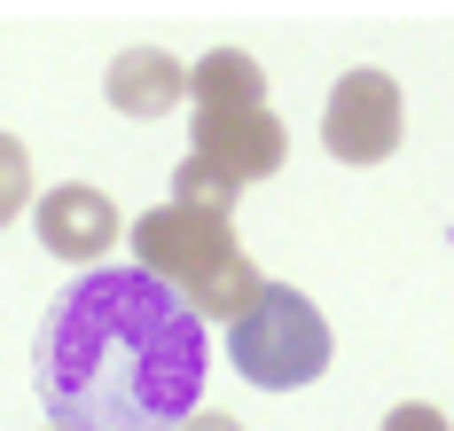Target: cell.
Here are the masks:
<instances>
[{"mask_svg": "<svg viewBox=\"0 0 454 431\" xmlns=\"http://www.w3.org/2000/svg\"><path fill=\"white\" fill-rule=\"evenodd\" d=\"M40 408L55 431H181L204 400V314L141 267H94L40 322Z\"/></svg>", "mask_w": 454, "mask_h": 431, "instance_id": "1", "label": "cell"}, {"mask_svg": "<svg viewBox=\"0 0 454 431\" xmlns=\"http://www.w3.org/2000/svg\"><path fill=\"white\" fill-rule=\"evenodd\" d=\"M227 361L235 377L259 392H298L329 369V322L314 314V298L290 283H267V298L227 330Z\"/></svg>", "mask_w": 454, "mask_h": 431, "instance_id": "2", "label": "cell"}, {"mask_svg": "<svg viewBox=\"0 0 454 431\" xmlns=\"http://www.w3.org/2000/svg\"><path fill=\"white\" fill-rule=\"evenodd\" d=\"M126 243H134V267H141V275L173 283L181 298L204 283L212 267H227V259H235L227 220H220V212H196V204H157V212H141Z\"/></svg>", "mask_w": 454, "mask_h": 431, "instance_id": "3", "label": "cell"}, {"mask_svg": "<svg viewBox=\"0 0 454 431\" xmlns=\"http://www.w3.org/2000/svg\"><path fill=\"white\" fill-rule=\"evenodd\" d=\"M321 142L345 165L392 157L400 149V87H392V71H345L329 87V110H321Z\"/></svg>", "mask_w": 454, "mask_h": 431, "instance_id": "4", "label": "cell"}, {"mask_svg": "<svg viewBox=\"0 0 454 431\" xmlns=\"http://www.w3.org/2000/svg\"><path fill=\"white\" fill-rule=\"evenodd\" d=\"M32 228H40V243L55 251V259H71V267H87V275H94V259L126 236V228H118V204H110L102 189H87V181L47 189L40 204H32Z\"/></svg>", "mask_w": 454, "mask_h": 431, "instance_id": "5", "label": "cell"}, {"mask_svg": "<svg viewBox=\"0 0 454 431\" xmlns=\"http://www.w3.org/2000/svg\"><path fill=\"white\" fill-rule=\"evenodd\" d=\"M102 95H110V110H126V118H165V110H181L188 71L165 48H126V55H110Z\"/></svg>", "mask_w": 454, "mask_h": 431, "instance_id": "6", "label": "cell"}, {"mask_svg": "<svg viewBox=\"0 0 454 431\" xmlns=\"http://www.w3.org/2000/svg\"><path fill=\"white\" fill-rule=\"evenodd\" d=\"M188 118L196 126H220V118H251V110H267V79H259V63L243 48H212L196 71H188Z\"/></svg>", "mask_w": 454, "mask_h": 431, "instance_id": "7", "label": "cell"}, {"mask_svg": "<svg viewBox=\"0 0 454 431\" xmlns=\"http://www.w3.org/2000/svg\"><path fill=\"white\" fill-rule=\"evenodd\" d=\"M196 149L227 165L235 181H259V173H282V157H290V134H282V118L274 110H251V118H220V126H196Z\"/></svg>", "mask_w": 454, "mask_h": 431, "instance_id": "8", "label": "cell"}, {"mask_svg": "<svg viewBox=\"0 0 454 431\" xmlns=\"http://www.w3.org/2000/svg\"><path fill=\"white\" fill-rule=\"evenodd\" d=\"M259 298H267V275H259V267H251L243 251H235L227 267H212L204 283L188 290V306H196L204 322H227V330H235V322H243V314H251Z\"/></svg>", "mask_w": 454, "mask_h": 431, "instance_id": "9", "label": "cell"}, {"mask_svg": "<svg viewBox=\"0 0 454 431\" xmlns=\"http://www.w3.org/2000/svg\"><path fill=\"white\" fill-rule=\"evenodd\" d=\"M235 196H243V181L227 173V165H212L204 149H188L181 157V173H173V204H196V212H235Z\"/></svg>", "mask_w": 454, "mask_h": 431, "instance_id": "10", "label": "cell"}, {"mask_svg": "<svg viewBox=\"0 0 454 431\" xmlns=\"http://www.w3.org/2000/svg\"><path fill=\"white\" fill-rule=\"evenodd\" d=\"M24 204H32V149L16 142V134H0V228H8Z\"/></svg>", "mask_w": 454, "mask_h": 431, "instance_id": "11", "label": "cell"}, {"mask_svg": "<svg viewBox=\"0 0 454 431\" xmlns=\"http://www.w3.org/2000/svg\"><path fill=\"white\" fill-rule=\"evenodd\" d=\"M384 431H447V416H439V408H423V400H408V408H392V416H384Z\"/></svg>", "mask_w": 454, "mask_h": 431, "instance_id": "12", "label": "cell"}, {"mask_svg": "<svg viewBox=\"0 0 454 431\" xmlns=\"http://www.w3.org/2000/svg\"><path fill=\"white\" fill-rule=\"evenodd\" d=\"M181 431H243V424H235V416H220V408H196Z\"/></svg>", "mask_w": 454, "mask_h": 431, "instance_id": "13", "label": "cell"}, {"mask_svg": "<svg viewBox=\"0 0 454 431\" xmlns=\"http://www.w3.org/2000/svg\"><path fill=\"white\" fill-rule=\"evenodd\" d=\"M47 431H55V424H47Z\"/></svg>", "mask_w": 454, "mask_h": 431, "instance_id": "14", "label": "cell"}]
</instances>
